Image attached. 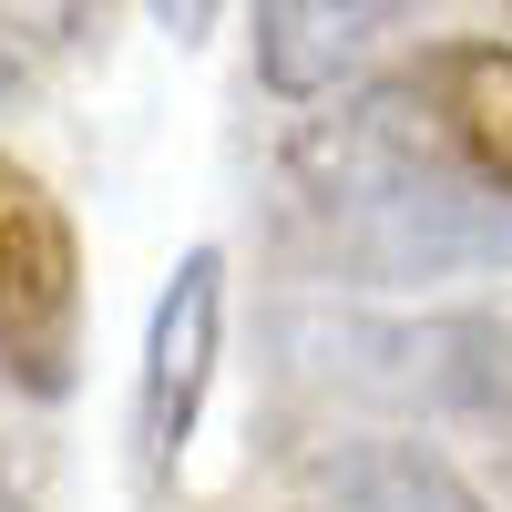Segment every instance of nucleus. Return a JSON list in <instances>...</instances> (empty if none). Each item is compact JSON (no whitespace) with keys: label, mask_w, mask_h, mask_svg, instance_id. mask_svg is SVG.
Masks as SVG:
<instances>
[{"label":"nucleus","mask_w":512,"mask_h":512,"mask_svg":"<svg viewBox=\"0 0 512 512\" xmlns=\"http://www.w3.org/2000/svg\"><path fill=\"white\" fill-rule=\"evenodd\" d=\"M297 267L328 287H431V277H502L512 267V195L441 154L379 164L338 195H297Z\"/></svg>","instance_id":"2"},{"label":"nucleus","mask_w":512,"mask_h":512,"mask_svg":"<svg viewBox=\"0 0 512 512\" xmlns=\"http://www.w3.org/2000/svg\"><path fill=\"white\" fill-rule=\"evenodd\" d=\"M287 502L297 512H492L431 441H369V431L308 441L287 472Z\"/></svg>","instance_id":"5"},{"label":"nucleus","mask_w":512,"mask_h":512,"mask_svg":"<svg viewBox=\"0 0 512 512\" xmlns=\"http://www.w3.org/2000/svg\"><path fill=\"white\" fill-rule=\"evenodd\" d=\"M216 11H226V0H154V31H164V41H205Z\"/></svg>","instance_id":"8"},{"label":"nucleus","mask_w":512,"mask_h":512,"mask_svg":"<svg viewBox=\"0 0 512 512\" xmlns=\"http://www.w3.org/2000/svg\"><path fill=\"white\" fill-rule=\"evenodd\" d=\"M400 11H410V0H400Z\"/></svg>","instance_id":"11"},{"label":"nucleus","mask_w":512,"mask_h":512,"mask_svg":"<svg viewBox=\"0 0 512 512\" xmlns=\"http://www.w3.org/2000/svg\"><path fill=\"white\" fill-rule=\"evenodd\" d=\"M21 93V52H11V31H0V103Z\"/></svg>","instance_id":"9"},{"label":"nucleus","mask_w":512,"mask_h":512,"mask_svg":"<svg viewBox=\"0 0 512 512\" xmlns=\"http://www.w3.org/2000/svg\"><path fill=\"white\" fill-rule=\"evenodd\" d=\"M400 21H410L400 0H256V82H267L277 103H318Z\"/></svg>","instance_id":"6"},{"label":"nucleus","mask_w":512,"mask_h":512,"mask_svg":"<svg viewBox=\"0 0 512 512\" xmlns=\"http://www.w3.org/2000/svg\"><path fill=\"white\" fill-rule=\"evenodd\" d=\"M267 349L287 379L328 400H369L400 420H482L512 441V318H400V308H338V297H287L267 308Z\"/></svg>","instance_id":"1"},{"label":"nucleus","mask_w":512,"mask_h":512,"mask_svg":"<svg viewBox=\"0 0 512 512\" xmlns=\"http://www.w3.org/2000/svg\"><path fill=\"white\" fill-rule=\"evenodd\" d=\"M0 512H11V492H0Z\"/></svg>","instance_id":"10"},{"label":"nucleus","mask_w":512,"mask_h":512,"mask_svg":"<svg viewBox=\"0 0 512 512\" xmlns=\"http://www.w3.org/2000/svg\"><path fill=\"white\" fill-rule=\"evenodd\" d=\"M72 318H82V267L72 226L11 154H0V369L21 390L62 400L72 390Z\"/></svg>","instance_id":"3"},{"label":"nucleus","mask_w":512,"mask_h":512,"mask_svg":"<svg viewBox=\"0 0 512 512\" xmlns=\"http://www.w3.org/2000/svg\"><path fill=\"white\" fill-rule=\"evenodd\" d=\"M216 349H226V246H185V267L164 277L154 328H144V379H134V420H144V461H185L195 410L216 390Z\"/></svg>","instance_id":"4"},{"label":"nucleus","mask_w":512,"mask_h":512,"mask_svg":"<svg viewBox=\"0 0 512 512\" xmlns=\"http://www.w3.org/2000/svg\"><path fill=\"white\" fill-rule=\"evenodd\" d=\"M410 93L431 103L461 175L512 195V41H441V52H420Z\"/></svg>","instance_id":"7"}]
</instances>
